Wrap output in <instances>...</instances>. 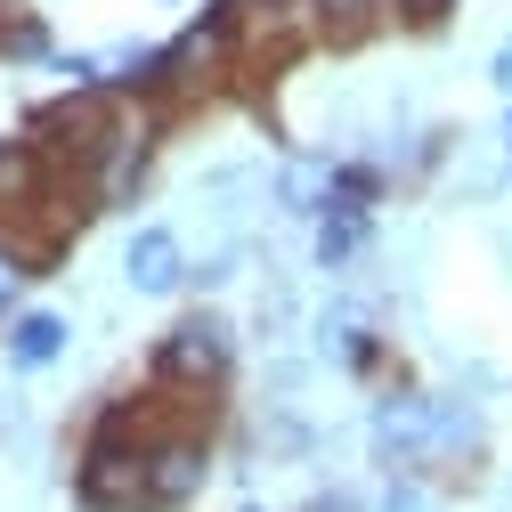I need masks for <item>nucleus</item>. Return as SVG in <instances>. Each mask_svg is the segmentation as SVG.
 <instances>
[{
	"label": "nucleus",
	"mask_w": 512,
	"mask_h": 512,
	"mask_svg": "<svg viewBox=\"0 0 512 512\" xmlns=\"http://www.w3.org/2000/svg\"><path fill=\"white\" fill-rule=\"evenodd\" d=\"M155 374L163 382H187V391L220 382L228 374V326H220V317H187V326H171V342L155 350Z\"/></svg>",
	"instance_id": "f257e3e1"
},
{
	"label": "nucleus",
	"mask_w": 512,
	"mask_h": 512,
	"mask_svg": "<svg viewBox=\"0 0 512 512\" xmlns=\"http://www.w3.org/2000/svg\"><path fill=\"white\" fill-rule=\"evenodd\" d=\"M179 277H187V261H179V236H171V228L131 236V285H139V293H171Z\"/></svg>",
	"instance_id": "f03ea898"
},
{
	"label": "nucleus",
	"mask_w": 512,
	"mask_h": 512,
	"mask_svg": "<svg viewBox=\"0 0 512 512\" xmlns=\"http://www.w3.org/2000/svg\"><path fill=\"white\" fill-rule=\"evenodd\" d=\"M33 187H41V155H33L25 139H9V147H0V204H9V212H25V204H41Z\"/></svg>",
	"instance_id": "7ed1b4c3"
},
{
	"label": "nucleus",
	"mask_w": 512,
	"mask_h": 512,
	"mask_svg": "<svg viewBox=\"0 0 512 512\" xmlns=\"http://www.w3.org/2000/svg\"><path fill=\"white\" fill-rule=\"evenodd\" d=\"M57 350H66V326H57L49 309H33V317H17V334H9V358H17V366H49Z\"/></svg>",
	"instance_id": "20e7f679"
},
{
	"label": "nucleus",
	"mask_w": 512,
	"mask_h": 512,
	"mask_svg": "<svg viewBox=\"0 0 512 512\" xmlns=\"http://www.w3.org/2000/svg\"><path fill=\"white\" fill-rule=\"evenodd\" d=\"M285 204L293 212H326L334 204V163H293L285 171Z\"/></svg>",
	"instance_id": "39448f33"
},
{
	"label": "nucleus",
	"mask_w": 512,
	"mask_h": 512,
	"mask_svg": "<svg viewBox=\"0 0 512 512\" xmlns=\"http://www.w3.org/2000/svg\"><path fill=\"white\" fill-rule=\"evenodd\" d=\"M309 9H317V25H326L334 41H358L366 17H374V0H309Z\"/></svg>",
	"instance_id": "423d86ee"
},
{
	"label": "nucleus",
	"mask_w": 512,
	"mask_h": 512,
	"mask_svg": "<svg viewBox=\"0 0 512 512\" xmlns=\"http://www.w3.org/2000/svg\"><path fill=\"white\" fill-rule=\"evenodd\" d=\"M358 212H342V220H326V228H317V261H326V269H342L350 261V252H358Z\"/></svg>",
	"instance_id": "0eeeda50"
},
{
	"label": "nucleus",
	"mask_w": 512,
	"mask_h": 512,
	"mask_svg": "<svg viewBox=\"0 0 512 512\" xmlns=\"http://www.w3.org/2000/svg\"><path fill=\"white\" fill-rule=\"evenodd\" d=\"M0 49H9V57H33V49H41V25H25V17L0 25Z\"/></svg>",
	"instance_id": "6e6552de"
},
{
	"label": "nucleus",
	"mask_w": 512,
	"mask_h": 512,
	"mask_svg": "<svg viewBox=\"0 0 512 512\" xmlns=\"http://www.w3.org/2000/svg\"><path fill=\"white\" fill-rule=\"evenodd\" d=\"M399 9H407V25H439L447 9H456V0H399Z\"/></svg>",
	"instance_id": "1a4fd4ad"
},
{
	"label": "nucleus",
	"mask_w": 512,
	"mask_h": 512,
	"mask_svg": "<svg viewBox=\"0 0 512 512\" xmlns=\"http://www.w3.org/2000/svg\"><path fill=\"white\" fill-rule=\"evenodd\" d=\"M301 512H358L350 496H317V504H301Z\"/></svg>",
	"instance_id": "9d476101"
},
{
	"label": "nucleus",
	"mask_w": 512,
	"mask_h": 512,
	"mask_svg": "<svg viewBox=\"0 0 512 512\" xmlns=\"http://www.w3.org/2000/svg\"><path fill=\"white\" fill-rule=\"evenodd\" d=\"M496 82H504V90H512V49H504V57H496Z\"/></svg>",
	"instance_id": "9b49d317"
}]
</instances>
